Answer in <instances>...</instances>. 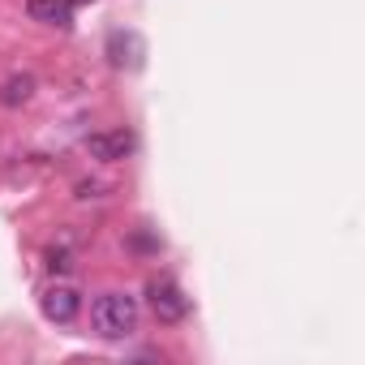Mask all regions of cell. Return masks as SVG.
Returning <instances> with one entry per match:
<instances>
[{"instance_id": "cell-1", "label": "cell", "mask_w": 365, "mask_h": 365, "mask_svg": "<svg viewBox=\"0 0 365 365\" xmlns=\"http://www.w3.org/2000/svg\"><path fill=\"white\" fill-rule=\"evenodd\" d=\"M91 327L99 339H129L138 331V301L129 292H103L91 305Z\"/></svg>"}, {"instance_id": "cell-2", "label": "cell", "mask_w": 365, "mask_h": 365, "mask_svg": "<svg viewBox=\"0 0 365 365\" xmlns=\"http://www.w3.org/2000/svg\"><path fill=\"white\" fill-rule=\"evenodd\" d=\"M146 301H150V309H155L159 322H180V318L190 314V297L180 292V284H172L163 275L146 284Z\"/></svg>"}, {"instance_id": "cell-3", "label": "cell", "mask_w": 365, "mask_h": 365, "mask_svg": "<svg viewBox=\"0 0 365 365\" xmlns=\"http://www.w3.org/2000/svg\"><path fill=\"white\" fill-rule=\"evenodd\" d=\"M133 146H138V138H133L129 129H103V133H91V138H86V150H91V159H99V163L129 159Z\"/></svg>"}, {"instance_id": "cell-4", "label": "cell", "mask_w": 365, "mask_h": 365, "mask_svg": "<svg viewBox=\"0 0 365 365\" xmlns=\"http://www.w3.org/2000/svg\"><path fill=\"white\" fill-rule=\"evenodd\" d=\"M39 305H43V314H48L52 322H73L78 309H82V292H78L73 284H48V288L39 292Z\"/></svg>"}, {"instance_id": "cell-5", "label": "cell", "mask_w": 365, "mask_h": 365, "mask_svg": "<svg viewBox=\"0 0 365 365\" xmlns=\"http://www.w3.org/2000/svg\"><path fill=\"white\" fill-rule=\"evenodd\" d=\"M26 14H31V22H43V26H69L73 0H26Z\"/></svg>"}, {"instance_id": "cell-6", "label": "cell", "mask_w": 365, "mask_h": 365, "mask_svg": "<svg viewBox=\"0 0 365 365\" xmlns=\"http://www.w3.org/2000/svg\"><path fill=\"white\" fill-rule=\"evenodd\" d=\"M108 56H112V65L116 69H138L142 65V39L138 35H112L108 39Z\"/></svg>"}, {"instance_id": "cell-7", "label": "cell", "mask_w": 365, "mask_h": 365, "mask_svg": "<svg viewBox=\"0 0 365 365\" xmlns=\"http://www.w3.org/2000/svg\"><path fill=\"white\" fill-rule=\"evenodd\" d=\"M31 95H35V78L31 73H14V78L0 82V103L5 108H22Z\"/></svg>"}, {"instance_id": "cell-8", "label": "cell", "mask_w": 365, "mask_h": 365, "mask_svg": "<svg viewBox=\"0 0 365 365\" xmlns=\"http://www.w3.org/2000/svg\"><path fill=\"white\" fill-rule=\"evenodd\" d=\"M99 190L103 185H91V180H86V185H78V198H99Z\"/></svg>"}, {"instance_id": "cell-9", "label": "cell", "mask_w": 365, "mask_h": 365, "mask_svg": "<svg viewBox=\"0 0 365 365\" xmlns=\"http://www.w3.org/2000/svg\"><path fill=\"white\" fill-rule=\"evenodd\" d=\"M48 267H52V271H65V267H69V258H65V254H48Z\"/></svg>"}]
</instances>
